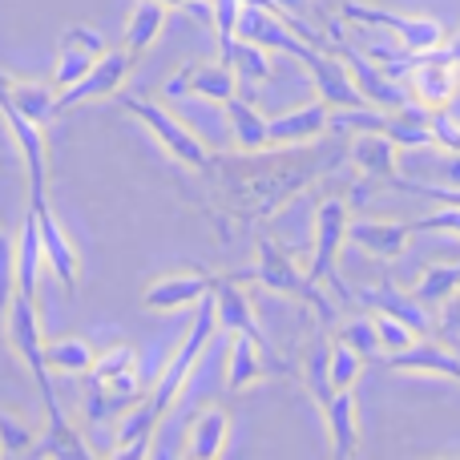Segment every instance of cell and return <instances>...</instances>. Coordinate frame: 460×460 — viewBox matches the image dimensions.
I'll return each instance as SVG.
<instances>
[{"mask_svg": "<svg viewBox=\"0 0 460 460\" xmlns=\"http://www.w3.org/2000/svg\"><path fill=\"white\" fill-rule=\"evenodd\" d=\"M364 307L372 311H388V315H396L400 323H408L416 335H429L432 332V319H429V303H420L416 295H404L392 279H384L380 287H372V291H359L356 295Z\"/></svg>", "mask_w": 460, "mask_h": 460, "instance_id": "25", "label": "cell"}, {"mask_svg": "<svg viewBox=\"0 0 460 460\" xmlns=\"http://www.w3.org/2000/svg\"><path fill=\"white\" fill-rule=\"evenodd\" d=\"M400 81L408 85L416 105H424V110H448L460 93V65L440 45V49H429V53H416L404 65Z\"/></svg>", "mask_w": 460, "mask_h": 460, "instance_id": "7", "label": "cell"}, {"mask_svg": "<svg viewBox=\"0 0 460 460\" xmlns=\"http://www.w3.org/2000/svg\"><path fill=\"white\" fill-rule=\"evenodd\" d=\"M340 340H343V343H351V348H356L364 359H376V356H380V340H376V323H372V315L343 323V327H340Z\"/></svg>", "mask_w": 460, "mask_h": 460, "instance_id": "40", "label": "cell"}, {"mask_svg": "<svg viewBox=\"0 0 460 460\" xmlns=\"http://www.w3.org/2000/svg\"><path fill=\"white\" fill-rule=\"evenodd\" d=\"M102 53H105L102 32L89 29V24H69L61 45H57V65H53V73H49V81H53L57 89H69L73 81H81L93 69Z\"/></svg>", "mask_w": 460, "mask_h": 460, "instance_id": "12", "label": "cell"}, {"mask_svg": "<svg viewBox=\"0 0 460 460\" xmlns=\"http://www.w3.org/2000/svg\"><path fill=\"white\" fill-rule=\"evenodd\" d=\"M332 388L340 392V388H356V380H359V372H364V356H359L351 343H343V340H335L332 343Z\"/></svg>", "mask_w": 460, "mask_h": 460, "instance_id": "36", "label": "cell"}, {"mask_svg": "<svg viewBox=\"0 0 460 460\" xmlns=\"http://www.w3.org/2000/svg\"><path fill=\"white\" fill-rule=\"evenodd\" d=\"M121 372H137V348H134V343H113V348L97 351L93 367H89L85 376L105 380V376H121Z\"/></svg>", "mask_w": 460, "mask_h": 460, "instance_id": "37", "label": "cell"}, {"mask_svg": "<svg viewBox=\"0 0 460 460\" xmlns=\"http://www.w3.org/2000/svg\"><path fill=\"white\" fill-rule=\"evenodd\" d=\"M158 420L162 416L154 412V404L150 400H137V404H129L126 412L113 420V456L118 460H142V456H150L154 448H150V440H154V432H158Z\"/></svg>", "mask_w": 460, "mask_h": 460, "instance_id": "22", "label": "cell"}, {"mask_svg": "<svg viewBox=\"0 0 460 460\" xmlns=\"http://www.w3.org/2000/svg\"><path fill=\"white\" fill-rule=\"evenodd\" d=\"M251 279H259V283L267 287V291H275V295H287V299L307 303V307L319 315V323H323V327L335 323V303L327 299L323 283H315L307 270L295 267V259L287 254V246L279 243V238L259 234V243H254Z\"/></svg>", "mask_w": 460, "mask_h": 460, "instance_id": "3", "label": "cell"}, {"mask_svg": "<svg viewBox=\"0 0 460 460\" xmlns=\"http://www.w3.org/2000/svg\"><path fill=\"white\" fill-rule=\"evenodd\" d=\"M0 102L13 105V110H21L24 118H32V121L45 126V121L57 113V85L53 81H21V77H13L8 81V89H0Z\"/></svg>", "mask_w": 460, "mask_h": 460, "instance_id": "30", "label": "cell"}, {"mask_svg": "<svg viewBox=\"0 0 460 460\" xmlns=\"http://www.w3.org/2000/svg\"><path fill=\"white\" fill-rule=\"evenodd\" d=\"M226 121H230V137H234V146L243 154H254V150H270V134H267V121L259 110H254V102H246L243 93H234L226 102Z\"/></svg>", "mask_w": 460, "mask_h": 460, "instance_id": "29", "label": "cell"}, {"mask_svg": "<svg viewBox=\"0 0 460 460\" xmlns=\"http://www.w3.org/2000/svg\"><path fill=\"white\" fill-rule=\"evenodd\" d=\"M37 440H40L37 429H29L21 416L0 408V456H32L37 453Z\"/></svg>", "mask_w": 460, "mask_h": 460, "instance_id": "35", "label": "cell"}, {"mask_svg": "<svg viewBox=\"0 0 460 460\" xmlns=\"http://www.w3.org/2000/svg\"><path fill=\"white\" fill-rule=\"evenodd\" d=\"M412 230H448V234H456V238H460V207H440L437 215L416 218Z\"/></svg>", "mask_w": 460, "mask_h": 460, "instance_id": "44", "label": "cell"}, {"mask_svg": "<svg viewBox=\"0 0 460 460\" xmlns=\"http://www.w3.org/2000/svg\"><path fill=\"white\" fill-rule=\"evenodd\" d=\"M142 392H146L142 372H121V376H105V380L85 376V416L93 424H110L129 404H137Z\"/></svg>", "mask_w": 460, "mask_h": 460, "instance_id": "13", "label": "cell"}, {"mask_svg": "<svg viewBox=\"0 0 460 460\" xmlns=\"http://www.w3.org/2000/svg\"><path fill=\"white\" fill-rule=\"evenodd\" d=\"M372 323H376V340H380V351H388V356L404 351L408 343L416 340L412 327L400 323V319H396V315H388V311H372Z\"/></svg>", "mask_w": 460, "mask_h": 460, "instance_id": "38", "label": "cell"}, {"mask_svg": "<svg viewBox=\"0 0 460 460\" xmlns=\"http://www.w3.org/2000/svg\"><path fill=\"white\" fill-rule=\"evenodd\" d=\"M166 8H190V13H199L202 21H210V0H162Z\"/></svg>", "mask_w": 460, "mask_h": 460, "instance_id": "45", "label": "cell"}, {"mask_svg": "<svg viewBox=\"0 0 460 460\" xmlns=\"http://www.w3.org/2000/svg\"><path fill=\"white\" fill-rule=\"evenodd\" d=\"M456 291H460V262H432V267L420 275V283H416L412 295L420 303H429V307H440V303Z\"/></svg>", "mask_w": 460, "mask_h": 460, "instance_id": "34", "label": "cell"}, {"mask_svg": "<svg viewBox=\"0 0 460 460\" xmlns=\"http://www.w3.org/2000/svg\"><path fill=\"white\" fill-rule=\"evenodd\" d=\"M388 186L396 190H408V194H424V199L440 202V207H460V186H424V182H412V178H392Z\"/></svg>", "mask_w": 460, "mask_h": 460, "instance_id": "42", "label": "cell"}, {"mask_svg": "<svg viewBox=\"0 0 460 460\" xmlns=\"http://www.w3.org/2000/svg\"><path fill=\"white\" fill-rule=\"evenodd\" d=\"M218 335V307H215V295H202L199 303H194V319H190V332H186V340L178 343V351L166 359V367L158 372V384L150 388V404L158 416H166L170 408L178 404V396H182V388L190 384L194 367L202 364V356H207V348L215 343Z\"/></svg>", "mask_w": 460, "mask_h": 460, "instance_id": "2", "label": "cell"}, {"mask_svg": "<svg viewBox=\"0 0 460 460\" xmlns=\"http://www.w3.org/2000/svg\"><path fill=\"white\" fill-rule=\"evenodd\" d=\"M134 65H137V57H129L126 49H118V53L105 49L85 77L73 81L69 89H57V113L73 110V105H85V102H102V97H118L129 85V77H134Z\"/></svg>", "mask_w": 460, "mask_h": 460, "instance_id": "10", "label": "cell"}, {"mask_svg": "<svg viewBox=\"0 0 460 460\" xmlns=\"http://www.w3.org/2000/svg\"><path fill=\"white\" fill-rule=\"evenodd\" d=\"M4 81H8V73H4V69H0V85H4Z\"/></svg>", "mask_w": 460, "mask_h": 460, "instance_id": "48", "label": "cell"}, {"mask_svg": "<svg viewBox=\"0 0 460 460\" xmlns=\"http://www.w3.org/2000/svg\"><path fill=\"white\" fill-rule=\"evenodd\" d=\"M332 45H335V53L343 57V65H348L351 81L359 85V93H364L367 105H376V110H400V105H408V97H404V89L396 85V77H388L372 57H364L356 45H348L335 21H332Z\"/></svg>", "mask_w": 460, "mask_h": 460, "instance_id": "11", "label": "cell"}, {"mask_svg": "<svg viewBox=\"0 0 460 460\" xmlns=\"http://www.w3.org/2000/svg\"><path fill=\"white\" fill-rule=\"evenodd\" d=\"M279 4H283V8H287V13L303 16V13H307V4H311V0H279Z\"/></svg>", "mask_w": 460, "mask_h": 460, "instance_id": "47", "label": "cell"}, {"mask_svg": "<svg viewBox=\"0 0 460 460\" xmlns=\"http://www.w3.org/2000/svg\"><path fill=\"white\" fill-rule=\"evenodd\" d=\"M4 315V340L8 348L16 351L29 376L37 380V392L45 400V420H61V404H57V388H53V372H49V359H45V335H40V315H37V299L16 291L8 299V307L0 311Z\"/></svg>", "mask_w": 460, "mask_h": 460, "instance_id": "4", "label": "cell"}, {"mask_svg": "<svg viewBox=\"0 0 460 460\" xmlns=\"http://www.w3.org/2000/svg\"><path fill=\"white\" fill-rule=\"evenodd\" d=\"M270 372H287L283 359H275V351L262 348L259 340L238 332L230 340V359H226V388L230 392H246L251 384L267 380Z\"/></svg>", "mask_w": 460, "mask_h": 460, "instance_id": "17", "label": "cell"}, {"mask_svg": "<svg viewBox=\"0 0 460 460\" xmlns=\"http://www.w3.org/2000/svg\"><path fill=\"white\" fill-rule=\"evenodd\" d=\"M230 445V412L226 408H202L190 420V440H186V456L194 460H215Z\"/></svg>", "mask_w": 460, "mask_h": 460, "instance_id": "26", "label": "cell"}, {"mask_svg": "<svg viewBox=\"0 0 460 460\" xmlns=\"http://www.w3.org/2000/svg\"><path fill=\"white\" fill-rule=\"evenodd\" d=\"M223 61L234 69V77H238V85H262V81H270L275 77V69H270V57H267V49L262 45H254V40H243L238 37L234 45L223 53Z\"/></svg>", "mask_w": 460, "mask_h": 460, "instance_id": "31", "label": "cell"}, {"mask_svg": "<svg viewBox=\"0 0 460 460\" xmlns=\"http://www.w3.org/2000/svg\"><path fill=\"white\" fill-rule=\"evenodd\" d=\"M210 287H215V275L207 270H170V275L150 279V287L142 291V307L170 315V311L194 307L202 295H210Z\"/></svg>", "mask_w": 460, "mask_h": 460, "instance_id": "15", "label": "cell"}, {"mask_svg": "<svg viewBox=\"0 0 460 460\" xmlns=\"http://www.w3.org/2000/svg\"><path fill=\"white\" fill-rule=\"evenodd\" d=\"M270 134V150H283V146H315L319 137L332 134V105L323 97L299 105V110H287L279 118L267 121Z\"/></svg>", "mask_w": 460, "mask_h": 460, "instance_id": "14", "label": "cell"}, {"mask_svg": "<svg viewBox=\"0 0 460 460\" xmlns=\"http://www.w3.org/2000/svg\"><path fill=\"white\" fill-rule=\"evenodd\" d=\"M445 53L453 57V61L460 65V29L456 32H448V40H445Z\"/></svg>", "mask_w": 460, "mask_h": 460, "instance_id": "46", "label": "cell"}, {"mask_svg": "<svg viewBox=\"0 0 460 460\" xmlns=\"http://www.w3.org/2000/svg\"><path fill=\"white\" fill-rule=\"evenodd\" d=\"M348 158L356 162V170L367 178V182H392V178L400 174L396 170L400 146L392 142L388 134H380V129H364V134L351 137Z\"/></svg>", "mask_w": 460, "mask_h": 460, "instance_id": "24", "label": "cell"}, {"mask_svg": "<svg viewBox=\"0 0 460 460\" xmlns=\"http://www.w3.org/2000/svg\"><path fill=\"white\" fill-rule=\"evenodd\" d=\"M412 234H416L412 223H392V218H351L348 226V243H356L364 254L384 262L400 259Z\"/></svg>", "mask_w": 460, "mask_h": 460, "instance_id": "20", "label": "cell"}, {"mask_svg": "<svg viewBox=\"0 0 460 460\" xmlns=\"http://www.w3.org/2000/svg\"><path fill=\"white\" fill-rule=\"evenodd\" d=\"M45 359H49V372L53 376H85L93 367L97 351L89 340L81 335H65V340H53L45 343Z\"/></svg>", "mask_w": 460, "mask_h": 460, "instance_id": "32", "label": "cell"}, {"mask_svg": "<svg viewBox=\"0 0 460 460\" xmlns=\"http://www.w3.org/2000/svg\"><path fill=\"white\" fill-rule=\"evenodd\" d=\"M340 16L351 24H367V29H388L408 53H429V49H440L448 40V29L432 16H408L396 8L367 4V0H343Z\"/></svg>", "mask_w": 460, "mask_h": 460, "instance_id": "6", "label": "cell"}, {"mask_svg": "<svg viewBox=\"0 0 460 460\" xmlns=\"http://www.w3.org/2000/svg\"><path fill=\"white\" fill-rule=\"evenodd\" d=\"M0 113H4V126L13 134V142L21 146L24 166H29V190H49V146H45V126L32 118H24L21 110L0 102Z\"/></svg>", "mask_w": 460, "mask_h": 460, "instance_id": "19", "label": "cell"}, {"mask_svg": "<svg viewBox=\"0 0 460 460\" xmlns=\"http://www.w3.org/2000/svg\"><path fill=\"white\" fill-rule=\"evenodd\" d=\"M323 424H327V440H332V456L335 460H351L359 453V408H356V392L340 388L323 408Z\"/></svg>", "mask_w": 460, "mask_h": 460, "instance_id": "23", "label": "cell"}, {"mask_svg": "<svg viewBox=\"0 0 460 460\" xmlns=\"http://www.w3.org/2000/svg\"><path fill=\"white\" fill-rule=\"evenodd\" d=\"M384 364L392 367V372H404V376H445V380L460 384V356L445 348V343H432L424 340V335H416L412 343H408L404 351H396V356H388Z\"/></svg>", "mask_w": 460, "mask_h": 460, "instance_id": "21", "label": "cell"}, {"mask_svg": "<svg viewBox=\"0 0 460 460\" xmlns=\"http://www.w3.org/2000/svg\"><path fill=\"white\" fill-rule=\"evenodd\" d=\"M238 77L234 69H230L226 61H210V65H186V69H178L174 77L166 81V97H207V102H218L226 105L230 97L238 93Z\"/></svg>", "mask_w": 460, "mask_h": 460, "instance_id": "16", "label": "cell"}, {"mask_svg": "<svg viewBox=\"0 0 460 460\" xmlns=\"http://www.w3.org/2000/svg\"><path fill=\"white\" fill-rule=\"evenodd\" d=\"M166 13H170V8L162 4V0H137L134 13H129V21H126V37H121V49H126L129 57L150 53V49L158 45V37H162Z\"/></svg>", "mask_w": 460, "mask_h": 460, "instance_id": "28", "label": "cell"}, {"mask_svg": "<svg viewBox=\"0 0 460 460\" xmlns=\"http://www.w3.org/2000/svg\"><path fill=\"white\" fill-rule=\"evenodd\" d=\"M13 295H16V238H8L0 230V311L8 307Z\"/></svg>", "mask_w": 460, "mask_h": 460, "instance_id": "41", "label": "cell"}, {"mask_svg": "<svg viewBox=\"0 0 460 460\" xmlns=\"http://www.w3.org/2000/svg\"><path fill=\"white\" fill-rule=\"evenodd\" d=\"M343 158H348L343 146H319V150L283 146V154L238 150V158H210L202 178L210 182V210L218 218V230L226 238L234 230H251L254 223L283 210L311 182L332 174Z\"/></svg>", "mask_w": 460, "mask_h": 460, "instance_id": "1", "label": "cell"}, {"mask_svg": "<svg viewBox=\"0 0 460 460\" xmlns=\"http://www.w3.org/2000/svg\"><path fill=\"white\" fill-rule=\"evenodd\" d=\"M440 340L460 343V291L440 303Z\"/></svg>", "mask_w": 460, "mask_h": 460, "instance_id": "43", "label": "cell"}, {"mask_svg": "<svg viewBox=\"0 0 460 460\" xmlns=\"http://www.w3.org/2000/svg\"><path fill=\"white\" fill-rule=\"evenodd\" d=\"M32 456L89 460V456H93V448H89V445H85V437H81V432L69 424V416H61V420H45V432H40L37 453H32Z\"/></svg>", "mask_w": 460, "mask_h": 460, "instance_id": "33", "label": "cell"}, {"mask_svg": "<svg viewBox=\"0 0 460 460\" xmlns=\"http://www.w3.org/2000/svg\"><path fill=\"white\" fill-rule=\"evenodd\" d=\"M210 295H215V307H218V327H223L226 335L243 332V335H251V340H259L262 348H270L262 327H259V319H254V303H251V295L243 291L238 275H215Z\"/></svg>", "mask_w": 460, "mask_h": 460, "instance_id": "18", "label": "cell"}, {"mask_svg": "<svg viewBox=\"0 0 460 460\" xmlns=\"http://www.w3.org/2000/svg\"><path fill=\"white\" fill-rule=\"evenodd\" d=\"M118 97H121V110H126L129 118L142 121V126L158 137V146L178 162V166L194 170V174H202V170L210 166V158H215V154L207 150V142H202L194 129H186L170 110H162L158 102H146V97H129V93H118Z\"/></svg>", "mask_w": 460, "mask_h": 460, "instance_id": "5", "label": "cell"}, {"mask_svg": "<svg viewBox=\"0 0 460 460\" xmlns=\"http://www.w3.org/2000/svg\"><path fill=\"white\" fill-rule=\"evenodd\" d=\"M348 226H351L348 202L343 199H323L319 202V210H315V254H311V267H307V275L315 279V283H323V287H335V295H340L343 303L351 299V291L343 287L335 259H340V246L348 243Z\"/></svg>", "mask_w": 460, "mask_h": 460, "instance_id": "8", "label": "cell"}, {"mask_svg": "<svg viewBox=\"0 0 460 460\" xmlns=\"http://www.w3.org/2000/svg\"><path fill=\"white\" fill-rule=\"evenodd\" d=\"M29 207H32V215H37V226H40L45 267L53 270L57 279H61L65 291L77 295V287H81V254H77V246L69 243V234H65L61 218H57L53 202H49V190H29Z\"/></svg>", "mask_w": 460, "mask_h": 460, "instance_id": "9", "label": "cell"}, {"mask_svg": "<svg viewBox=\"0 0 460 460\" xmlns=\"http://www.w3.org/2000/svg\"><path fill=\"white\" fill-rule=\"evenodd\" d=\"M40 267H45V246H40V226L37 215H24L21 234H16V291L37 299V287H40Z\"/></svg>", "mask_w": 460, "mask_h": 460, "instance_id": "27", "label": "cell"}, {"mask_svg": "<svg viewBox=\"0 0 460 460\" xmlns=\"http://www.w3.org/2000/svg\"><path fill=\"white\" fill-rule=\"evenodd\" d=\"M238 13H243V0H210V24L218 32V49H226L238 40Z\"/></svg>", "mask_w": 460, "mask_h": 460, "instance_id": "39", "label": "cell"}]
</instances>
